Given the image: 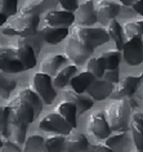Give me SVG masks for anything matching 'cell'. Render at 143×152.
Returning a JSON list of instances; mask_svg holds the SVG:
<instances>
[{
	"instance_id": "obj_1",
	"label": "cell",
	"mask_w": 143,
	"mask_h": 152,
	"mask_svg": "<svg viewBox=\"0 0 143 152\" xmlns=\"http://www.w3.org/2000/svg\"><path fill=\"white\" fill-rule=\"evenodd\" d=\"M39 22H40V16L21 12L18 16H13L10 20H8L7 25L1 27V31L4 35L8 36L18 35L20 37H27L39 31L37 30Z\"/></svg>"
},
{
	"instance_id": "obj_2",
	"label": "cell",
	"mask_w": 143,
	"mask_h": 152,
	"mask_svg": "<svg viewBox=\"0 0 143 152\" xmlns=\"http://www.w3.org/2000/svg\"><path fill=\"white\" fill-rule=\"evenodd\" d=\"M130 99H115L111 104L106 108V117L111 130L121 132L128 130L129 128V119H130Z\"/></svg>"
},
{
	"instance_id": "obj_3",
	"label": "cell",
	"mask_w": 143,
	"mask_h": 152,
	"mask_svg": "<svg viewBox=\"0 0 143 152\" xmlns=\"http://www.w3.org/2000/svg\"><path fill=\"white\" fill-rule=\"evenodd\" d=\"M71 36L92 48H97L110 40V35L107 34L106 28L92 27V26L90 27L74 26L71 28Z\"/></svg>"
},
{
	"instance_id": "obj_4",
	"label": "cell",
	"mask_w": 143,
	"mask_h": 152,
	"mask_svg": "<svg viewBox=\"0 0 143 152\" xmlns=\"http://www.w3.org/2000/svg\"><path fill=\"white\" fill-rule=\"evenodd\" d=\"M10 108V123H18L28 126L35 120V111L23 98L18 97L9 102Z\"/></svg>"
},
{
	"instance_id": "obj_5",
	"label": "cell",
	"mask_w": 143,
	"mask_h": 152,
	"mask_svg": "<svg viewBox=\"0 0 143 152\" xmlns=\"http://www.w3.org/2000/svg\"><path fill=\"white\" fill-rule=\"evenodd\" d=\"M32 89L39 94L45 104H52L57 97V93L53 88V80L52 76L44 74V72H36L32 76Z\"/></svg>"
},
{
	"instance_id": "obj_6",
	"label": "cell",
	"mask_w": 143,
	"mask_h": 152,
	"mask_svg": "<svg viewBox=\"0 0 143 152\" xmlns=\"http://www.w3.org/2000/svg\"><path fill=\"white\" fill-rule=\"evenodd\" d=\"M39 128L44 132L55 133V134L61 135H67L74 130L71 124L58 112L48 113L45 117H43V120L39 123Z\"/></svg>"
},
{
	"instance_id": "obj_7",
	"label": "cell",
	"mask_w": 143,
	"mask_h": 152,
	"mask_svg": "<svg viewBox=\"0 0 143 152\" xmlns=\"http://www.w3.org/2000/svg\"><path fill=\"white\" fill-rule=\"evenodd\" d=\"M142 81H143V74L139 76H123V79H120L119 83L115 85V89L110 97L112 99H128V98H131Z\"/></svg>"
},
{
	"instance_id": "obj_8",
	"label": "cell",
	"mask_w": 143,
	"mask_h": 152,
	"mask_svg": "<svg viewBox=\"0 0 143 152\" xmlns=\"http://www.w3.org/2000/svg\"><path fill=\"white\" fill-rule=\"evenodd\" d=\"M94 48L88 47L84 43L71 36L66 43V56L75 64H81L93 56Z\"/></svg>"
},
{
	"instance_id": "obj_9",
	"label": "cell",
	"mask_w": 143,
	"mask_h": 152,
	"mask_svg": "<svg viewBox=\"0 0 143 152\" xmlns=\"http://www.w3.org/2000/svg\"><path fill=\"white\" fill-rule=\"evenodd\" d=\"M86 129L93 137L98 139H106L112 132L106 115L101 111H96L89 116Z\"/></svg>"
},
{
	"instance_id": "obj_10",
	"label": "cell",
	"mask_w": 143,
	"mask_h": 152,
	"mask_svg": "<svg viewBox=\"0 0 143 152\" xmlns=\"http://www.w3.org/2000/svg\"><path fill=\"white\" fill-rule=\"evenodd\" d=\"M23 70L25 67L18 58L16 48L0 47V71L7 74H18Z\"/></svg>"
},
{
	"instance_id": "obj_11",
	"label": "cell",
	"mask_w": 143,
	"mask_h": 152,
	"mask_svg": "<svg viewBox=\"0 0 143 152\" xmlns=\"http://www.w3.org/2000/svg\"><path fill=\"white\" fill-rule=\"evenodd\" d=\"M123 58L130 66H138L143 62V40L142 37H131L124 43Z\"/></svg>"
},
{
	"instance_id": "obj_12",
	"label": "cell",
	"mask_w": 143,
	"mask_h": 152,
	"mask_svg": "<svg viewBox=\"0 0 143 152\" xmlns=\"http://www.w3.org/2000/svg\"><path fill=\"white\" fill-rule=\"evenodd\" d=\"M76 20L72 12L67 10H49L44 16V22L47 26L50 27H67L71 26Z\"/></svg>"
},
{
	"instance_id": "obj_13",
	"label": "cell",
	"mask_w": 143,
	"mask_h": 152,
	"mask_svg": "<svg viewBox=\"0 0 143 152\" xmlns=\"http://www.w3.org/2000/svg\"><path fill=\"white\" fill-rule=\"evenodd\" d=\"M75 17H76L79 26L90 27L92 25L96 23L98 21V18H97L96 5H94L93 0H86L82 4L79 5V8L76 9V13H75Z\"/></svg>"
},
{
	"instance_id": "obj_14",
	"label": "cell",
	"mask_w": 143,
	"mask_h": 152,
	"mask_svg": "<svg viewBox=\"0 0 143 152\" xmlns=\"http://www.w3.org/2000/svg\"><path fill=\"white\" fill-rule=\"evenodd\" d=\"M121 5L117 4L114 0H99L96 4V13L99 22L108 23L111 20H115V17L120 13Z\"/></svg>"
},
{
	"instance_id": "obj_15",
	"label": "cell",
	"mask_w": 143,
	"mask_h": 152,
	"mask_svg": "<svg viewBox=\"0 0 143 152\" xmlns=\"http://www.w3.org/2000/svg\"><path fill=\"white\" fill-rule=\"evenodd\" d=\"M115 89V84H111L103 79H97L92 83V85L86 89V94L94 101H103L111 96Z\"/></svg>"
},
{
	"instance_id": "obj_16",
	"label": "cell",
	"mask_w": 143,
	"mask_h": 152,
	"mask_svg": "<svg viewBox=\"0 0 143 152\" xmlns=\"http://www.w3.org/2000/svg\"><path fill=\"white\" fill-rule=\"evenodd\" d=\"M104 144L114 152H128L130 150V137L126 130L116 132L104 139Z\"/></svg>"
},
{
	"instance_id": "obj_17",
	"label": "cell",
	"mask_w": 143,
	"mask_h": 152,
	"mask_svg": "<svg viewBox=\"0 0 143 152\" xmlns=\"http://www.w3.org/2000/svg\"><path fill=\"white\" fill-rule=\"evenodd\" d=\"M16 52H17L18 58L21 59L22 64H23L25 70H30V68H34L36 66L35 50H34L31 45H28L23 39H22V37H20L18 41H17Z\"/></svg>"
},
{
	"instance_id": "obj_18",
	"label": "cell",
	"mask_w": 143,
	"mask_h": 152,
	"mask_svg": "<svg viewBox=\"0 0 143 152\" xmlns=\"http://www.w3.org/2000/svg\"><path fill=\"white\" fill-rule=\"evenodd\" d=\"M55 5H58V0H27L25 5L22 7L21 12L27 14H40L48 13L53 10Z\"/></svg>"
},
{
	"instance_id": "obj_19",
	"label": "cell",
	"mask_w": 143,
	"mask_h": 152,
	"mask_svg": "<svg viewBox=\"0 0 143 152\" xmlns=\"http://www.w3.org/2000/svg\"><path fill=\"white\" fill-rule=\"evenodd\" d=\"M63 98L65 101L72 102V103L77 107V115H81V113L86 112L88 110H90L93 107V101L89 96H84L81 93H76L72 89H67L63 92Z\"/></svg>"
},
{
	"instance_id": "obj_20",
	"label": "cell",
	"mask_w": 143,
	"mask_h": 152,
	"mask_svg": "<svg viewBox=\"0 0 143 152\" xmlns=\"http://www.w3.org/2000/svg\"><path fill=\"white\" fill-rule=\"evenodd\" d=\"M88 148V138L82 133L72 130L66 135V152H85Z\"/></svg>"
},
{
	"instance_id": "obj_21",
	"label": "cell",
	"mask_w": 143,
	"mask_h": 152,
	"mask_svg": "<svg viewBox=\"0 0 143 152\" xmlns=\"http://www.w3.org/2000/svg\"><path fill=\"white\" fill-rule=\"evenodd\" d=\"M67 61L66 54H61V53H55V54H49L45 57L41 62V72L49 75V76H55L59 70V67L62 66Z\"/></svg>"
},
{
	"instance_id": "obj_22",
	"label": "cell",
	"mask_w": 143,
	"mask_h": 152,
	"mask_svg": "<svg viewBox=\"0 0 143 152\" xmlns=\"http://www.w3.org/2000/svg\"><path fill=\"white\" fill-rule=\"evenodd\" d=\"M69 28L67 27H50V26H44L40 28V35L45 43L49 44H58L63 39H66L69 35Z\"/></svg>"
},
{
	"instance_id": "obj_23",
	"label": "cell",
	"mask_w": 143,
	"mask_h": 152,
	"mask_svg": "<svg viewBox=\"0 0 143 152\" xmlns=\"http://www.w3.org/2000/svg\"><path fill=\"white\" fill-rule=\"evenodd\" d=\"M96 80V76H94L92 72L89 71H84V72H80L79 75L74 76L70 81V85H71V89L75 90L76 93H84L86 92V89L92 85V83Z\"/></svg>"
},
{
	"instance_id": "obj_24",
	"label": "cell",
	"mask_w": 143,
	"mask_h": 152,
	"mask_svg": "<svg viewBox=\"0 0 143 152\" xmlns=\"http://www.w3.org/2000/svg\"><path fill=\"white\" fill-rule=\"evenodd\" d=\"M18 97L23 98V99L34 108V111H35V117L40 116L41 111H43V103L44 102L35 90L34 89H23L18 93Z\"/></svg>"
},
{
	"instance_id": "obj_25",
	"label": "cell",
	"mask_w": 143,
	"mask_h": 152,
	"mask_svg": "<svg viewBox=\"0 0 143 152\" xmlns=\"http://www.w3.org/2000/svg\"><path fill=\"white\" fill-rule=\"evenodd\" d=\"M57 112L61 116H63L65 119L71 124L72 128H76V116H77V107L75 106L72 102L69 101H63L61 103L57 104Z\"/></svg>"
},
{
	"instance_id": "obj_26",
	"label": "cell",
	"mask_w": 143,
	"mask_h": 152,
	"mask_svg": "<svg viewBox=\"0 0 143 152\" xmlns=\"http://www.w3.org/2000/svg\"><path fill=\"white\" fill-rule=\"evenodd\" d=\"M106 31L110 35V39H112L116 43V48L117 50H123L124 47V32H123V27L116 20H111L106 26Z\"/></svg>"
},
{
	"instance_id": "obj_27",
	"label": "cell",
	"mask_w": 143,
	"mask_h": 152,
	"mask_svg": "<svg viewBox=\"0 0 143 152\" xmlns=\"http://www.w3.org/2000/svg\"><path fill=\"white\" fill-rule=\"evenodd\" d=\"M75 74H76V66H74V64L62 68V70L58 71L57 75L54 76L53 85L57 86V88H59V89H63L67 84H70L71 79L75 76Z\"/></svg>"
},
{
	"instance_id": "obj_28",
	"label": "cell",
	"mask_w": 143,
	"mask_h": 152,
	"mask_svg": "<svg viewBox=\"0 0 143 152\" xmlns=\"http://www.w3.org/2000/svg\"><path fill=\"white\" fill-rule=\"evenodd\" d=\"M17 86V80L12 77L9 74L0 71V96L4 99H8L12 92Z\"/></svg>"
},
{
	"instance_id": "obj_29",
	"label": "cell",
	"mask_w": 143,
	"mask_h": 152,
	"mask_svg": "<svg viewBox=\"0 0 143 152\" xmlns=\"http://www.w3.org/2000/svg\"><path fill=\"white\" fill-rule=\"evenodd\" d=\"M66 151V135L55 134L45 139V152H65Z\"/></svg>"
},
{
	"instance_id": "obj_30",
	"label": "cell",
	"mask_w": 143,
	"mask_h": 152,
	"mask_svg": "<svg viewBox=\"0 0 143 152\" xmlns=\"http://www.w3.org/2000/svg\"><path fill=\"white\" fill-rule=\"evenodd\" d=\"M45 139L39 134L30 135L23 143V152H44Z\"/></svg>"
},
{
	"instance_id": "obj_31",
	"label": "cell",
	"mask_w": 143,
	"mask_h": 152,
	"mask_svg": "<svg viewBox=\"0 0 143 152\" xmlns=\"http://www.w3.org/2000/svg\"><path fill=\"white\" fill-rule=\"evenodd\" d=\"M124 36L129 37H143V21H130L123 26Z\"/></svg>"
},
{
	"instance_id": "obj_32",
	"label": "cell",
	"mask_w": 143,
	"mask_h": 152,
	"mask_svg": "<svg viewBox=\"0 0 143 152\" xmlns=\"http://www.w3.org/2000/svg\"><path fill=\"white\" fill-rule=\"evenodd\" d=\"M101 58L103 61L106 70H115V68L119 67L120 59H121V53L116 50V49L115 50H106L101 54Z\"/></svg>"
},
{
	"instance_id": "obj_33",
	"label": "cell",
	"mask_w": 143,
	"mask_h": 152,
	"mask_svg": "<svg viewBox=\"0 0 143 152\" xmlns=\"http://www.w3.org/2000/svg\"><path fill=\"white\" fill-rule=\"evenodd\" d=\"M0 134L5 138L10 135V108L9 106L0 107Z\"/></svg>"
},
{
	"instance_id": "obj_34",
	"label": "cell",
	"mask_w": 143,
	"mask_h": 152,
	"mask_svg": "<svg viewBox=\"0 0 143 152\" xmlns=\"http://www.w3.org/2000/svg\"><path fill=\"white\" fill-rule=\"evenodd\" d=\"M86 71L92 72L97 79H102L104 75V71H106V67H104L102 58L101 57H98V58H96V57L89 58L88 62H86Z\"/></svg>"
},
{
	"instance_id": "obj_35",
	"label": "cell",
	"mask_w": 143,
	"mask_h": 152,
	"mask_svg": "<svg viewBox=\"0 0 143 152\" xmlns=\"http://www.w3.org/2000/svg\"><path fill=\"white\" fill-rule=\"evenodd\" d=\"M26 130L27 126L23 124L18 123H10V135H12L13 142L17 144H23L26 140Z\"/></svg>"
},
{
	"instance_id": "obj_36",
	"label": "cell",
	"mask_w": 143,
	"mask_h": 152,
	"mask_svg": "<svg viewBox=\"0 0 143 152\" xmlns=\"http://www.w3.org/2000/svg\"><path fill=\"white\" fill-rule=\"evenodd\" d=\"M18 0H1L0 3V13L5 14L8 17H13L17 14Z\"/></svg>"
},
{
	"instance_id": "obj_37",
	"label": "cell",
	"mask_w": 143,
	"mask_h": 152,
	"mask_svg": "<svg viewBox=\"0 0 143 152\" xmlns=\"http://www.w3.org/2000/svg\"><path fill=\"white\" fill-rule=\"evenodd\" d=\"M130 132H131V135H133V140L137 150L143 151V129L137 123L133 121V124L130 126Z\"/></svg>"
},
{
	"instance_id": "obj_38",
	"label": "cell",
	"mask_w": 143,
	"mask_h": 152,
	"mask_svg": "<svg viewBox=\"0 0 143 152\" xmlns=\"http://www.w3.org/2000/svg\"><path fill=\"white\" fill-rule=\"evenodd\" d=\"M103 80H106L111 84H117L120 80V76H119V68H115V70H106L103 75Z\"/></svg>"
},
{
	"instance_id": "obj_39",
	"label": "cell",
	"mask_w": 143,
	"mask_h": 152,
	"mask_svg": "<svg viewBox=\"0 0 143 152\" xmlns=\"http://www.w3.org/2000/svg\"><path fill=\"white\" fill-rule=\"evenodd\" d=\"M58 4L62 7L63 10L67 12H76V9L79 8V1L77 0H58Z\"/></svg>"
},
{
	"instance_id": "obj_40",
	"label": "cell",
	"mask_w": 143,
	"mask_h": 152,
	"mask_svg": "<svg viewBox=\"0 0 143 152\" xmlns=\"http://www.w3.org/2000/svg\"><path fill=\"white\" fill-rule=\"evenodd\" d=\"M0 152H21L20 150V144H17L13 140L7 139L3 142V146L0 148Z\"/></svg>"
},
{
	"instance_id": "obj_41",
	"label": "cell",
	"mask_w": 143,
	"mask_h": 152,
	"mask_svg": "<svg viewBox=\"0 0 143 152\" xmlns=\"http://www.w3.org/2000/svg\"><path fill=\"white\" fill-rule=\"evenodd\" d=\"M88 150H90V152H114L106 144H92V146H89Z\"/></svg>"
},
{
	"instance_id": "obj_42",
	"label": "cell",
	"mask_w": 143,
	"mask_h": 152,
	"mask_svg": "<svg viewBox=\"0 0 143 152\" xmlns=\"http://www.w3.org/2000/svg\"><path fill=\"white\" fill-rule=\"evenodd\" d=\"M131 7H133V9H134L138 14L143 16V0H137V1H135Z\"/></svg>"
},
{
	"instance_id": "obj_43",
	"label": "cell",
	"mask_w": 143,
	"mask_h": 152,
	"mask_svg": "<svg viewBox=\"0 0 143 152\" xmlns=\"http://www.w3.org/2000/svg\"><path fill=\"white\" fill-rule=\"evenodd\" d=\"M133 121L134 123H137L139 126L143 129V113L142 112H135L133 115Z\"/></svg>"
},
{
	"instance_id": "obj_44",
	"label": "cell",
	"mask_w": 143,
	"mask_h": 152,
	"mask_svg": "<svg viewBox=\"0 0 143 152\" xmlns=\"http://www.w3.org/2000/svg\"><path fill=\"white\" fill-rule=\"evenodd\" d=\"M7 22H8V16H5V14L0 13V27H3Z\"/></svg>"
},
{
	"instance_id": "obj_45",
	"label": "cell",
	"mask_w": 143,
	"mask_h": 152,
	"mask_svg": "<svg viewBox=\"0 0 143 152\" xmlns=\"http://www.w3.org/2000/svg\"><path fill=\"white\" fill-rule=\"evenodd\" d=\"M120 3H121L123 5H125V7H130V5H133L137 0H119Z\"/></svg>"
},
{
	"instance_id": "obj_46",
	"label": "cell",
	"mask_w": 143,
	"mask_h": 152,
	"mask_svg": "<svg viewBox=\"0 0 143 152\" xmlns=\"http://www.w3.org/2000/svg\"><path fill=\"white\" fill-rule=\"evenodd\" d=\"M3 146V140H1V134H0V148H1Z\"/></svg>"
},
{
	"instance_id": "obj_47",
	"label": "cell",
	"mask_w": 143,
	"mask_h": 152,
	"mask_svg": "<svg viewBox=\"0 0 143 152\" xmlns=\"http://www.w3.org/2000/svg\"><path fill=\"white\" fill-rule=\"evenodd\" d=\"M138 152H143V151H138Z\"/></svg>"
},
{
	"instance_id": "obj_48",
	"label": "cell",
	"mask_w": 143,
	"mask_h": 152,
	"mask_svg": "<svg viewBox=\"0 0 143 152\" xmlns=\"http://www.w3.org/2000/svg\"><path fill=\"white\" fill-rule=\"evenodd\" d=\"M0 3H1V0H0Z\"/></svg>"
},
{
	"instance_id": "obj_49",
	"label": "cell",
	"mask_w": 143,
	"mask_h": 152,
	"mask_svg": "<svg viewBox=\"0 0 143 152\" xmlns=\"http://www.w3.org/2000/svg\"><path fill=\"white\" fill-rule=\"evenodd\" d=\"M142 40H143V37H142Z\"/></svg>"
}]
</instances>
